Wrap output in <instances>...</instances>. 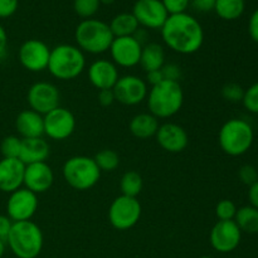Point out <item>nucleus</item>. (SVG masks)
I'll use <instances>...</instances> for the list:
<instances>
[{
  "mask_svg": "<svg viewBox=\"0 0 258 258\" xmlns=\"http://www.w3.org/2000/svg\"><path fill=\"white\" fill-rule=\"evenodd\" d=\"M38 196L27 188H19L9 194L7 202V216L13 222L30 221L37 213Z\"/></svg>",
  "mask_w": 258,
  "mask_h": 258,
  "instance_id": "9",
  "label": "nucleus"
},
{
  "mask_svg": "<svg viewBox=\"0 0 258 258\" xmlns=\"http://www.w3.org/2000/svg\"><path fill=\"white\" fill-rule=\"evenodd\" d=\"M8 49V34L5 28L0 24V58H3Z\"/></svg>",
  "mask_w": 258,
  "mask_h": 258,
  "instance_id": "45",
  "label": "nucleus"
},
{
  "mask_svg": "<svg viewBox=\"0 0 258 258\" xmlns=\"http://www.w3.org/2000/svg\"><path fill=\"white\" fill-rule=\"evenodd\" d=\"M144 186L143 178L138 171H126L120 180V189L122 196L136 198L141 193Z\"/></svg>",
  "mask_w": 258,
  "mask_h": 258,
  "instance_id": "28",
  "label": "nucleus"
},
{
  "mask_svg": "<svg viewBox=\"0 0 258 258\" xmlns=\"http://www.w3.org/2000/svg\"><path fill=\"white\" fill-rule=\"evenodd\" d=\"M85 68V53L77 45L59 44L50 49L47 70L57 80H75L78 76L82 75Z\"/></svg>",
  "mask_w": 258,
  "mask_h": 258,
  "instance_id": "4",
  "label": "nucleus"
},
{
  "mask_svg": "<svg viewBox=\"0 0 258 258\" xmlns=\"http://www.w3.org/2000/svg\"><path fill=\"white\" fill-rule=\"evenodd\" d=\"M141 212L143 208L138 199L121 194L108 208V222L117 231H128L139 223Z\"/></svg>",
  "mask_w": 258,
  "mask_h": 258,
  "instance_id": "8",
  "label": "nucleus"
},
{
  "mask_svg": "<svg viewBox=\"0 0 258 258\" xmlns=\"http://www.w3.org/2000/svg\"><path fill=\"white\" fill-rule=\"evenodd\" d=\"M242 232L234 221H218L209 233V242L218 253H231L239 246Z\"/></svg>",
  "mask_w": 258,
  "mask_h": 258,
  "instance_id": "14",
  "label": "nucleus"
},
{
  "mask_svg": "<svg viewBox=\"0 0 258 258\" xmlns=\"http://www.w3.org/2000/svg\"><path fill=\"white\" fill-rule=\"evenodd\" d=\"M13 223H14V222H13L9 217L0 214V239H2V241L7 242V238L8 236H9Z\"/></svg>",
  "mask_w": 258,
  "mask_h": 258,
  "instance_id": "41",
  "label": "nucleus"
},
{
  "mask_svg": "<svg viewBox=\"0 0 258 258\" xmlns=\"http://www.w3.org/2000/svg\"><path fill=\"white\" fill-rule=\"evenodd\" d=\"M163 81H164V76H163V72H161V70L151 71V72L146 73L145 82L149 83V85H151V87H153V86L159 85V83L163 82Z\"/></svg>",
  "mask_w": 258,
  "mask_h": 258,
  "instance_id": "43",
  "label": "nucleus"
},
{
  "mask_svg": "<svg viewBox=\"0 0 258 258\" xmlns=\"http://www.w3.org/2000/svg\"><path fill=\"white\" fill-rule=\"evenodd\" d=\"M20 149H22V138L15 135H9L3 139L0 151L3 158L19 159Z\"/></svg>",
  "mask_w": 258,
  "mask_h": 258,
  "instance_id": "31",
  "label": "nucleus"
},
{
  "mask_svg": "<svg viewBox=\"0 0 258 258\" xmlns=\"http://www.w3.org/2000/svg\"><path fill=\"white\" fill-rule=\"evenodd\" d=\"M113 38L110 25L95 18L82 20L75 30L77 47L83 53L90 54H102L107 52Z\"/></svg>",
  "mask_w": 258,
  "mask_h": 258,
  "instance_id": "5",
  "label": "nucleus"
},
{
  "mask_svg": "<svg viewBox=\"0 0 258 258\" xmlns=\"http://www.w3.org/2000/svg\"><path fill=\"white\" fill-rule=\"evenodd\" d=\"M116 0H100V3H101V5H111V4H113V3H115Z\"/></svg>",
  "mask_w": 258,
  "mask_h": 258,
  "instance_id": "47",
  "label": "nucleus"
},
{
  "mask_svg": "<svg viewBox=\"0 0 258 258\" xmlns=\"http://www.w3.org/2000/svg\"><path fill=\"white\" fill-rule=\"evenodd\" d=\"M155 138L159 146L171 154L181 153L189 144V136L185 128L173 122H166L159 126Z\"/></svg>",
  "mask_w": 258,
  "mask_h": 258,
  "instance_id": "17",
  "label": "nucleus"
},
{
  "mask_svg": "<svg viewBox=\"0 0 258 258\" xmlns=\"http://www.w3.org/2000/svg\"><path fill=\"white\" fill-rule=\"evenodd\" d=\"M242 103L247 111L258 115V82L253 83L247 90H244Z\"/></svg>",
  "mask_w": 258,
  "mask_h": 258,
  "instance_id": "33",
  "label": "nucleus"
},
{
  "mask_svg": "<svg viewBox=\"0 0 258 258\" xmlns=\"http://www.w3.org/2000/svg\"><path fill=\"white\" fill-rule=\"evenodd\" d=\"M238 178L246 185L251 186L258 180V173L257 169L252 165H243L239 168L238 171Z\"/></svg>",
  "mask_w": 258,
  "mask_h": 258,
  "instance_id": "36",
  "label": "nucleus"
},
{
  "mask_svg": "<svg viewBox=\"0 0 258 258\" xmlns=\"http://www.w3.org/2000/svg\"><path fill=\"white\" fill-rule=\"evenodd\" d=\"M50 48L40 39H28L20 45L18 58L29 72H43L48 68Z\"/></svg>",
  "mask_w": 258,
  "mask_h": 258,
  "instance_id": "12",
  "label": "nucleus"
},
{
  "mask_svg": "<svg viewBox=\"0 0 258 258\" xmlns=\"http://www.w3.org/2000/svg\"><path fill=\"white\" fill-rule=\"evenodd\" d=\"M110 29L113 37H130L139 30L138 20L134 17L133 13H120L112 18L110 24Z\"/></svg>",
  "mask_w": 258,
  "mask_h": 258,
  "instance_id": "25",
  "label": "nucleus"
},
{
  "mask_svg": "<svg viewBox=\"0 0 258 258\" xmlns=\"http://www.w3.org/2000/svg\"><path fill=\"white\" fill-rule=\"evenodd\" d=\"M159 126H160L159 125V118L151 115L150 112H144L139 113L131 118L128 128L135 138L146 140V139H150L156 135Z\"/></svg>",
  "mask_w": 258,
  "mask_h": 258,
  "instance_id": "23",
  "label": "nucleus"
},
{
  "mask_svg": "<svg viewBox=\"0 0 258 258\" xmlns=\"http://www.w3.org/2000/svg\"><path fill=\"white\" fill-rule=\"evenodd\" d=\"M62 174L66 183L78 191L90 190L101 178V170L93 158L85 155L72 156L68 159L63 164Z\"/></svg>",
  "mask_w": 258,
  "mask_h": 258,
  "instance_id": "7",
  "label": "nucleus"
},
{
  "mask_svg": "<svg viewBox=\"0 0 258 258\" xmlns=\"http://www.w3.org/2000/svg\"><path fill=\"white\" fill-rule=\"evenodd\" d=\"M246 9L244 0H216L214 12L221 19L232 22L243 15Z\"/></svg>",
  "mask_w": 258,
  "mask_h": 258,
  "instance_id": "27",
  "label": "nucleus"
},
{
  "mask_svg": "<svg viewBox=\"0 0 258 258\" xmlns=\"http://www.w3.org/2000/svg\"><path fill=\"white\" fill-rule=\"evenodd\" d=\"M18 7H19V0H0V19L14 15Z\"/></svg>",
  "mask_w": 258,
  "mask_h": 258,
  "instance_id": "37",
  "label": "nucleus"
},
{
  "mask_svg": "<svg viewBox=\"0 0 258 258\" xmlns=\"http://www.w3.org/2000/svg\"><path fill=\"white\" fill-rule=\"evenodd\" d=\"M118 78V68L112 60L97 59L88 67V80L98 91L112 90Z\"/></svg>",
  "mask_w": 258,
  "mask_h": 258,
  "instance_id": "19",
  "label": "nucleus"
},
{
  "mask_svg": "<svg viewBox=\"0 0 258 258\" xmlns=\"http://www.w3.org/2000/svg\"><path fill=\"white\" fill-rule=\"evenodd\" d=\"M5 243H7V242H4L0 239V258L4 256V253H5Z\"/></svg>",
  "mask_w": 258,
  "mask_h": 258,
  "instance_id": "46",
  "label": "nucleus"
},
{
  "mask_svg": "<svg viewBox=\"0 0 258 258\" xmlns=\"http://www.w3.org/2000/svg\"><path fill=\"white\" fill-rule=\"evenodd\" d=\"M116 101L125 106H136L148 97V83L135 75L118 78L112 88Z\"/></svg>",
  "mask_w": 258,
  "mask_h": 258,
  "instance_id": "15",
  "label": "nucleus"
},
{
  "mask_svg": "<svg viewBox=\"0 0 258 258\" xmlns=\"http://www.w3.org/2000/svg\"><path fill=\"white\" fill-rule=\"evenodd\" d=\"M237 206L229 199H222L216 206V217L218 221H234Z\"/></svg>",
  "mask_w": 258,
  "mask_h": 258,
  "instance_id": "32",
  "label": "nucleus"
},
{
  "mask_svg": "<svg viewBox=\"0 0 258 258\" xmlns=\"http://www.w3.org/2000/svg\"><path fill=\"white\" fill-rule=\"evenodd\" d=\"M243 95V87H242L241 85H238V83H227V85L223 86V88H222V96H223L224 100H227L228 102H242Z\"/></svg>",
  "mask_w": 258,
  "mask_h": 258,
  "instance_id": "34",
  "label": "nucleus"
},
{
  "mask_svg": "<svg viewBox=\"0 0 258 258\" xmlns=\"http://www.w3.org/2000/svg\"><path fill=\"white\" fill-rule=\"evenodd\" d=\"M49 156V145L43 138L22 139L19 160L24 165L43 163Z\"/></svg>",
  "mask_w": 258,
  "mask_h": 258,
  "instance_id": "22",
  "label": "nucleus"
},
{
  "mask_svg": "<svg viewBox=\"0 0 258 258\" xmlns=\"http://www.w3.org/2000/svg\"><path fill=\"white\" fill-rule=\"evenodd\" d=\"M60 93L53 83L49 82H35L30 86L27 93V101L30 110L40 113L42 116L54 108L59 107Z\"/></svg>",
  "mask_w": 258,
  "mask_h": 258,
  "instance_id": "11",
  "label": "nucleus"
},
{
  "mask_svg": "<svg viewBox=\"0 0 258 258\" xmlns=\"http://www.w3.org/2000/svg\"><path fill=\"white\" fill-rule=\"evenodd\" d=\"M101 7L100 0H73V9L80 18L91 19Z\"/></svg>",
  "mask_w": 258,
  "mask_h": 258,
  "instance_id": "30",
  "label": "nucleus"
},
{
  "mask_svg": "<svg viewBox=\"0 0 258 258\" xmlns=\"http://www.w3.org/2000/svg\"><path fill=\"white\" fill-rule=\"evenodd\" d=\"M234 222L242 233H258V209L252 206H244L237 209Z\"/></svg>",
  "mask_w": 258,
  "mask_h": 258,
  "instance_id": "26",
  "label": "nucleus"
},
{
  "mask_svg": "<svg viewBox=\"0 0 258 258\" xmlns=\"http://www.w3.org/2000/svg\"><path fill=\"white\" fill-rule=\"evenodd\" d=\"M161 72H163L164 80L175 81V82H179V78L181 76L180 67L178 64H174V63L164 64L163 68H161Z\"/></svg>",
  "mask_w": 258,
  "mask_h": 258,
  "instance_id": "38",
  "label": "nucleus"
},
{
  "mask_svg": "<svg viewBox=\"0 0 258 258\" xmlns=\"http://www.w3.org/2000/svg\"><path fill=\"white\" fill-rule=\"evenodd\" d=\"M7 243L18 258H37L43 249L44 237L40 227L34 222H14Z\"/></svg>",
  "mask_w": 258,
  "mask_h": 258,
  "instance_id": "3",
  "label": "nucleus"
},
{
  "mask_svg": "<svg viewBox=\"0 0 258 258\" xmlns=\"http://www.w3.org/2000/svg\"><path fill=\"white\" fill-rule=\"evenodd\" d=\"M95 163L97 164L98 169L102 171H113L118 168L120 165V156L116 151L111 150V149H103V150L98 151L93 158Z\"/></svg>",
  "mask_w": 258,
  "mask_h": 258,
  "instance_id": "29",
  "label": "nucleus"
},
{
  "mask_svg": "<svg viewBox=\"0 0 258 258\" xmlns=\"http://www.w3.org/2000/svg\"><path fill=\"white\" fill-rule=\"evenodd\" d=\"M133 15L139 25L146 29H161L169 17L161 0H136Z\"/></svg>",
  "mask_w": 258,
  "mask_h": 258,
  "instance_id": "16",
  "label": "nucleus"
},
{
  "mask_svg": "<svg viewBox=\"0 0 258 258\" xmlns=\"http://www.w3.org/2000/svg\"><path fill=\"white\" fill-rule=\"evenodd\" d=\"M15 128L22 139L42 138L44 135V120L40 113L24 110L15 118Z\"/></svg>",
  "mask_w": 258,
  "mask_h": 258,
  "instance_id": "21",
  "label": "nucleus"
},
{
  "mask_svg": "<svg viewBox=\"0 0 258 258\" xmlns=\"http://www.w3.org/2000/svg\"><path fill=\"white\" fill-rule=\"evenodd\" d=\"M161 3L164 4L169 15L186 13V9L190 5V0H161Z\"/></svg>",
  "mask_w": 258,
  "mask_h": 258,
  "instance_id": "35",
  "label": "nucleus"
},
{
  "mask_svg": "<svg viewBox=\"0 0 258 258\" xmlns=\"http://www.w3.org/2000/svg\"><path fill=\"white\" fill-rule=\"evenodd\" d=\"M116 101L115 93L112 90H102L98 91V102L103 107H108Z\"/></svg>",
  "mask_w": 258,
  "mask_h": 258,
  "instance_id": "42",
  "label": "nucleus"
},
{
  "mask_svg": "<svg viewBox=\"0 0 258 258\" xmlns=\"http://www.w3.org/2000/svg\"><path fill=\"white\" fill-rule=\"evenodd\" d=\"M44 135L50 140L63 141L71 138L76 130V117L68 108L57 107L43 116Z\"/></svg>",
  "mask_w": 258,
  "mask_h": 258,
  "instance_id": "10",
  "label": "nucleus"
},
{
  "mask_svg": "<svg viewBox=\"0 0 258 258\" xmlns=\"http://www.w3.org/2000/svg\"><path fill=\"white\" fill-rule=\"evenodd\" d=\"M165 64V52L159 43H148L143 45L140 57V66L146 73L158 71Z\"/></svg>",
  "mask_w": 258,
  "mask_h": 258,
  "instance_id": "24",
  "label": "nucleus"
},
{
  "mask_svg": "<svg viewBox=\"0 0 258 258\" xmlns=\"http://www.w3.org/2000/svg\"><path fill=\"white\" fill-rule=\"evenodd\" d=\"M146 103L150 113L156 118L173 117L183 107V88L179 82L164 80L149 90Z\"/></svg>",
  "mask_w": 258,
  "mask_h": 258,
  "instance_id": "2",
  "label": "nucleus"
},
{
  "mask_svg": "<svg viewBox=\"0 0 258 258\" xmlns=\"http://www.w3.org/2000/svg\"><path fill=\"white\" fill-rule=\"evenodd\" d=\"M160 32L166 47L179 54L197 53L204 43L203 27L188 13L169 15Z\"/></svg>",
  "mask_w": 258,
  "mask_h": 258,
  "instance_id": "1",
  "label": "nucleus"
},
{
  "mask_svg": "<svg viewBox=\"0 0 258 258\" xmlns=\"http://www.w3.org/2000/svg\"><path fill=\"white\" fill-rule=\"evenodd\" d=\"M111 59L117 67L133 68L140 64L143 44L134 35L113 38L110 47Z\"/></svg>",
  "mask_w": 258,
  "mask_h": 258,
  "instance_id": "13",
  "label": "nucleus"
},
{
  "mask_svg": "<svg viewBox=\"0 0 258 258\" xmlns=\"http://www.w3.org/2000/svg\"><path fill=\"white\" fill-rule=\"evenodd\" d=\"M190 5L199 13H209L214 10L216 0H190Z\"/></svg>",
  "mask_w": 258,
  "mask_h": 258,
  "instance_id": "39",
  "label": "nucleus"
},
{
  "mask_svg": "<svg viewBox=\"0 0 258 258\" xmlns=\"http://www.w3.org/2000/svg\"><path fill=\"white\" fill-rule=\"evenodd\" d=\"M254 131L251 123L242 118H231L222 125L218 144L222 151L229 156L244 155L252 148Z\"/></svg>",
  "mask_w": 258,
  "mask_h": 258,
  "instance_id": "6",
  "label": "nucleus"
},
{
  "mask_svg": "<svg viewBox=\"0 0 258 258\" xmlns=\"http://www.w3.org/2000/svg\"><path fill=\"white\" fill-rule=\"evenodd\" d=\"M198 258H213V257H211V256H202V257H198Z\"/></svg>",
  "mask_w": 258,
  "mask_h": 258,
  "instance_id": "48",
  "label": "nucleus"
},
{
  "mask_svg": "<svg viewBox=\"0 0 258 258\" xmlns=\"http://www.w3.org/2000/svg\"><path fill=\"white\" fill-rule=\"evenodd\" d=\"M248 201H249V206L254 207V208L258 209V180L249 186Z\"/></svg>",
  "mask_w": 258,
  "mask_h": 258,
  "instance_id": "44",
  "label": "nucleus"
},
{
  "mask_svg": "<svg viewBox=\"0 0 258 258\" xmlns=\"http://www.w3.org/2000/svg\"><path fill=\"white\" fill-rule=\"evenodd\" d=\"M25 165L19 159L3 158L0 160V190L13 193L24 183Z\"/></svg>",
  "mask_w": 258,
  "mask_h": 258,
  "instance_id": "20",
  "label": "nucleus"
},
{
  "mask_svg": "<svg viewBox=\"0 0 258 258\" xmlns=\"http://www.w3.org/2000/svg\"><path fill=\"white\" fill-rule=\"evenodd\" d=\"M54 181V173L52 168L45 161L25 165L24 171V188L38 194L49 190Z\"/></svg>",
  "mask_w": 258,
  "mask_h": 258,
  "instance_id": "18",
  "label": "nucleus"
},
{
  "mask_svg": "<svg viewBox=\"0 0 258 258\" xmlns=\"http://www.w3.org/2000/svg\"><path fill=\"white\" fill-rule=\"evenodd\" d=\"M248 34L253 42L258 43V8L251 14L248 20Z\"/></svg>",
  "mask_w": 258,
  "mask_h": 258,
  "instance_id": "40",
  "label": "nucleus"
}]
</instances>
